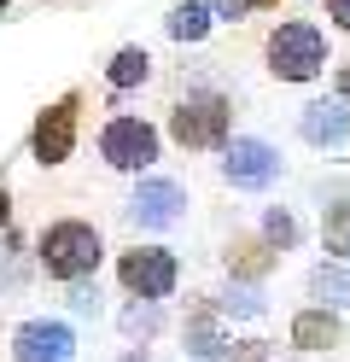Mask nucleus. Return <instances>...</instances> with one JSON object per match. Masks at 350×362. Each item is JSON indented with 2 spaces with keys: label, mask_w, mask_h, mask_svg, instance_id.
Masks as SVG:
<instances>
[{
  "label": "nucleus",
  "mask_w": 350,
  "mask_h": 362,
  "mask_svg": "<svg viewBox=\"0 0 350 362\" xmlns=\"http://www.w3.org/2000/svg\"><path fill=\"white\" fill-rule=\"evenodd\" d=\"M41 263L47 275L59 281H82L100 269V234L88 228V222H53V228L41 234Z\"/></svg>",
  "instance_id": "obj_1"
},
{
  "label": "nucleus",
  "mask_w": 350,
  "mask_h": 362,
  "mask_svg": "<svg viewBox=\"0 0 350 362\" xmlns=\"http://www.w3.org/2000/svg\"><path fill=\"white\" fill-rule=\"evenodd\" d=\"M321 64H327V41L315 24H280L269 35V71L280 82H310Z\"/></svg>",
  "instance_id": "obj_2"
},
{
  "label": "nucleus",
  "mask_w": 350,
  "mask_h": 362,
  "mask_svg": "<svg viewBox=\"0 0 350 362\" xmlns=\"http://www.w3.org/2000/svg\"><path fill=\"white\" fill-rule=\"evenodd\" d=\"M170 134H175L181 146H216L222 134H228V100H216V94L187 100L175 117H170Z\"/></svg>",
  "instance_id": "obj_3"
},
{
  "label": "nucleus",
  "mask_w": 350,
  "mask_h": 362,
  "mask_svg": "<svg viewBox=\"0 0 350 362\" xmlns=\"http://www.w3.org/2000/svg\"><path fill=\"white\" fill-rule=\"evenodd\" d=\"M100 152L111 158L117 170H146L152 158H158V134L140 123V117H117V123L100 134Z\"/></svg>",
  "instance_id": "obj_4"
},
{
  "label": "nucleus",
  "mask_w": 350,
  "mask_h": 362,
  "mask_svg": "<svg viewBox=\"0 0 350 362\" xmlns=\"http://www.w3.org/2000/svg\"><path fill=\"white\" fill-rule=\"evenodd\" d=\"M117 275H123V286L140 292V298H163V292L175 286V257L158 252V245H146V252H123Z\"/></svg>",
  "instance_id": "obj_5"
},
{
  "label": "nucleus",
  "mask_w": 350,
  "mask_h": 362,
  "mask_svg": "<svg viewBox=\"0 0 350 362\" xmlns=\"http://www.w3.org/2000/svg\"><path fill=\"white\" fill-rule=\"evenodd\" d=\"M70 146H76V100H59V105H47L41 123H35V158L41 164H64Z\"/></svg>",
  "instance_id": "obj_6"
},
{
  "label": "nucleus",
  "mask_w": 350,
  "mask_h": 362,
  "mask_svg": "<svg viewBox=\"0 0 350 362\" xmlns=\"http://www.w3.org/2000/svg\"><path fill=\"white\" fill-rule=\"evenodd\" d=\"M222 170H228L233 187H269V181L280 175V158H274V146H263V141H233L228 158H222Z\"/></svg>",
  "instance_id": "obj_7"
},
{
  "label": "nucleus",
  "mask_w": 350,
  "mask_h": 362,
  "mask_svg": "<svg viewBox=\"0 0 350 362\" xmlns=\"http://www.w3.org/2000/svg\"><path fill=\"white\" fill-rule=\"evenodd\" d=\"M70 327L64 322H23L18 327V362H70Z\"/></svg>",
  "instance_id": "obj_8"
},
{
  "label": "nucleus",
  "mask_w": 350,
  "mask_h": 362,
  "mask_svg": "<svg viewBox=\"0 0 350 362\" xmlns=\"http://www.w3.org/2000/svg\"><path fill=\"white\" fill-rule=\"evenodd\" d=\"M181 205H187V193L175 187V181H140V193L129 199L134 222H146V228H170V222L181 216Z\"/></svg>",
  "instance_id": "obj_9"
},
{
  "label": "nucleus",
  "mask_w": 350,
  "mask_h": 362,
  "mask_svg": "<svg viewBox=\"0 0 350 362\" xmlns=\"http://www.w3.org/2000/svg\"><path fill=\"white\" fill-rule=\"evenodd\" d=\"M292 345H303V351H327V345H339V315H327V310H303L298 322H292Z\"/></svg>",
  "instance_id": "obj_10"
},
{
  "label": "nucleus",
  "mask_w": 350,
  "mask_h": 362,
  "mask_svg": "<svg viewBox=\"0 0 350 362\" xmlns=\"http://www.w3.org/2000/svg\"><path fill=\"white\" fill-rule=\"evenodd\" d=\"M298 129H303V141H315V146H333V141H344V105H310Z\"/></svg>",
  "instance_id": "obj_11"
},
{
  "label": "nucleus",
  "mask_w": 350,
  "mask_h": 362,
  "mask_svg": "<svg viewBox=\"0 0 350 362\" xmlns=\"http://www.w3.org/2000/svg\"><path fill=\"white\" fill-rule=\"evenodd\" d=\"M269 263H274V257H269L263 240H233V245H228V269H233V275H251V281H257V275H269Z\"/></svg>",
  "instance_id": "obj_12"
},
{
  "label": "nucleus",
  "mask_w": 350,
  "mask_h": 362,
  "mask_svg": "<svg viewBox=\"0 0 350 362\" xmlns=\"http://www.w3.org/2000/svg\"><path fill=\"white\" fill-rule=\"evenodd\" d=\"M204 30H210V6H204V0H187V6L170 12V35L175 41H199Z\"/></svg>",
  "instance_id": "obj_13"
},
{
  "label": "nucleus",
  "mask_w": 350,
  "mask_h": 362,
  "mask_svg": "<svg viewBox=\"0 0 350 362\" xmlns=\"http://www.w3.org/2000/svg\"><path fill=\"white\" fill-rule=\"evenodd\" d=\"M146 71H152V59L140 53V47H123L111 59V88H134V82H146Z\"/></svg>",
  "instance_id": "obj_14"
},
{
  "label": "nucleus",
  "mask_w": 350,
  "mask_h": 362,
  "mask_svg": "<svg viewBox=\"0 0 350 362\" xmlns=\"http://www.w3.org/2000/svg\"><path fill=\"white\" fill-rule=\"evenodd\" d=\"M315 292H321V298H333V304H350V269L321 263L315 269Z\"/></svg>",
  "instance_id": "obj_15"
},
{
  "label": "nucleus",
  "mask_w": 350,
  "mask_h": 362,
  "mask_svg": "<svg viewBox=\"0 0 350 362\" xmlns=\"http://www.w3.org/2000/svg\"><path fill=\"white\" fill-rule=\"evenodd\" d=\"M327 252L350 257V205H327Z\"/></svg>",
  "instance_id": "obj_16"
},
{
  "label": "nucleus",
  "mask_w": 350,
  "mask_h": 362,
  "mask_svg": "<svg viewBox=\"0 0 350 362\" xmlns=\"http://www.w3.org/2000/svg\"><path fill=\"white\" fill-rule=\"evenodd\" d=\"M187 339H193V351H199V356H216V351H222V339H216V322H210L204 310L193 315V322H187Z\"/></svg>",
  "instance_id": "obj_17"
},
{
  "label": "nucleus",
  "mask_w": 350,
  "mask_h": 362,
  "mask_svg": "<svg viewBox=\"0 0 350 362\" xmlns=\"http://www.w3.org/2000/svg\"><path fill=\"white\" fill-rule=\"evenodd\" d=\"M269 240H274V245H292V240H298V222H292L286 211H269Z\"/></svg>",
  "instance_id": "obj_18"
},
{
  "label": "nucleus",
  "mask_w": 350,
  "mask_h": 362,
  "mask_svg": "<svg viewBox=\"0 0 350 362\" xmlns=\"http://www.w3.org/2000/svg\"><path fill=\"white\" fill-rule=\"evenodd\" d=\"M123 333H158V310H152V304H146V310L134 304V310L123 315Z\"/></svg>",
  "instance_id": "obj_19"
},
{
  "label": "nucleus",
  "mask_w": 350,
  "mask_h": 362,
  "mask_svg": "<svg viewBox=\"0 0 350 362\" xmlns=\"http://www.w3.org/2000/svg\"><path fill=\"white\" fill-rule=\"evenodd\" d=\"M228 310H240V315H257V310H263V298H257V292H228Z\"/></svg>",
  "instance_id": "obj_20"
},
{
  "label": "nucleus",
  "mask_w": 350,
  "mask_h": 362,
  "mask_svg": "<svg viewBox=\"0 0 350 362\" xmlns=\"http://www.w3.org/2000/svg\"><path fill=\"white\" fill-rule=\"evenodd\" d=\"M228 362H269V345H240V351H228Z\"/></svg>",
  "instance_id": "obj_21"
},
{
  "label": "nucleus",
  "mask_w": 350,
  "mask_h": 362,
  "mask_svg": "<svg viewBox=\"0 0 350 362\" xmlns=\"http://www.w3.org/2000/svg\"><path fill=\"white\" fill-rule=\"evenodd\" d=\"M327 12H333V18H339V24L350 30V0H327Z\"/></svg>",
  "instance_id": "obj_22"
},
{
  "label": "nucleus",
  "mask_w": 350,
  "mask_h": 362,
  "mask_svg": "<svg viewBox=\"0 0 350 362\" xmlns=\"http://www.w3.org/2000/svg\"><path fill=\"white\" fill-rule=\"evenodd\" d=\"M339 100L350 105V64H344V71H339Z\"/></svg>",
  "instance_id": "obj_23"
},
{
  "label": "nucleus",
  "mask_w": 350,
  "mask_h": 362,
  "mask_svg": "<svg viewBox=\"0 0 350 362\" xmlns=\"http://www.w3.org/2000/svg\"><path fill=\"white\" fill-rule=\"evenodd\" d=\"M210 6H216V12H240L245 0H210Z\"/></svg>",
  "instance_id": "obj_24"
},
{
  "label": "nucleus",
  "mask_w": 350,
  "mask_h": 362,
  "mask_svg": "<svg viewBox=\"0 0 350 362\" xmlns=\"http://www.w3.org/2000/svg\"><path fill=\"white\" fill-rule=\"evenodd\" d=\"M12 216V199H6V187H0V222H6Z\"/></svg>",
  "instance_id": "obj_25"
},
{
  "label": "nucleus",
  "mask_w": 350,
  "mask_h": 362,
  "mask_svg": "<svg viewBox=\"0 0 350 362\" xmlns=\"http://www.w3.org/2000/svg\"><path fill=\"white\" fill-rule=\"evenodd\" d=\"M245 6H274V0H245Z\"/></svg>",
  "instance_id": "obj_26"
},
{
  "label": "nucleus",
  "mask_w": 350,
  "mask_h": 362,
  "mask_svg": "<svg viewBox=\"0 0 350 362\" xmlns=\"http://www.w3.org/2000/svg\"><path fill=\"white\" fill-rule=\"evenodd\" d=\"M123 362H140V356H123Z\"/></svg>",
  "instance_id": "obj_27"
},
{
  "label": "nucleus",
  "mask_w": 350,
  "mask_h": 362,
  "mask_svg": "<svg viewBox=\"0 0 350 362\" xmlns=\"http://www.w3.org/2000/svg\"><path fill=\"white\" fill-rule=\"evenodd\" d=\"M0 12H6V0H0Z\"/></svg>",
  "instance_id": "obj_28"
}]
</instances>
